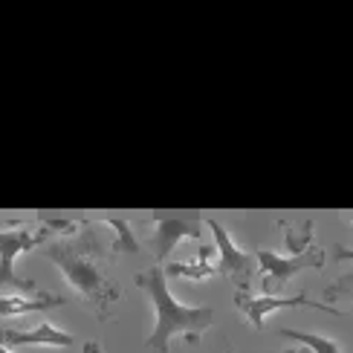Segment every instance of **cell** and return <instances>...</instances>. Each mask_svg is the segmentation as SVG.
I'll return each mask as SVG.
<instances>
[{
  "instance_id": "cell-1",
  "label": "cell",
  "mask_w": 353,
  "mask_h": 353,
  "mask_svg": "<svg viewBox=\"0 0 353 353\" xmlns=\"http://www.w3.org/2000/svg\"><path fill=\"white\" fill-rule=\"evenodd\" d=\"M47 258L55 263L67 284L93 307L99 321H108L110 307L119 301V287L108 270V252L101 249L93 232H72L61 241L47 243Z\"/></svg>"
},
{
  "instance_id": "cell-2",
  "label": "cell",
  "mask_w": 353,
  "mask_h": 353,
  "mask_svg": "<svg viewBox=\"0 0 353 353\" xmlns=\"http://www.w3.org/2000/svg\"><path fill=\"white\" fill-rule=\"evenodd\" d=\"M134 281L151 296L154 313H157L154 333L145 339V347H151L154 353H171V339H176V336H183L188 345H194L214 321L212 307H188L171 296L165 267H159V263L139 272Z\"/></svg>"
},
{
  "instance_id": "cell-3",
  "label": "cell",
  "mask_w": 353,
  "mask_h": 353,
  "mask_svg": "<svg viewBox=\"0 0 353 353\" xmlns=\"http://www.w3.org/2000/svg\"><path fill=\"white\" fill-rule=\"evenodd\" d=\"M50 238V223H9V229H0V290H23L41 292L32 278L14 275V261L18 255L35 249Z\"/></svg>"
},
{
  "instance_id": "cell-4",
  "label": "cell",
  "mask_w": 353,
  "mask_h": 353,
  "mask_svg": "<svg viewBox=\"0 0 353 353\" xmlns=\"http://www.w3.org/2000/svg\"><path fill=\"white\" fill-rule=\"evenodd\" d=\"M255 261H258V275L263 278L261 281L263 292H267V296H278L296 272L325 267V252H321L319 246H310L301 255H290V252L281 255V252H270V249H258Z\"/></svg>"
},
{
  "instance_id": "cell-5",
  "label": "cell",
  "mask_w": 353,
  "mask_h": 353,
  "mask_svg": "<svg viewBox=\"0 0 353 353\" xmlns=\"http://www.w3.org/2000/svg\"><path fill=\"white\" fill-rule=\"evenodd\" d=\"M205 226L214 234V249H217V272L229 275L234 284H238V292H249V281L258 270L255 255H246L243 249L229 238V232L223 223H217L214 217H205Z\"/></svg>"
},
{
  "instance_id": "cell-6",
  "label": "cell",
  "mask_w": 353,
  "mask_h": 353,
  "mask_svg": "<svg viewBox=\"0 0 353 353\" xmlns=\"http://www.w3.org/2000/svg\"><path fill=\"white\" fill-rule=\"evenodd\" d=\"M234 307L252 321L255 330H263V321H267L270 313L275 310H292V307H310V310H321V313H330V316H345L342 310L325 304V301H310L307 296H292V299H281V296H249V292H234Z\"/></svg>"
},
{
  "instance_id": "cell-7",
  "label": "cell",
  "mask_w": 353,
  "mask_h": 353,
  "mask_svg": "<svg viewBox=\"0 0 353 353\" xmlns=\"http://www.w3.org/2000/svg\"><path fill=\"white\" fill-rule=\"evenodd\" d=\"M200 223L197 220H183V217H157L154 232H151V246L157 263L163 267V261L171 255V249L183 241H200Z\"/></svg>"
},
{
  "instance_id": "cell-8",
  "label": "cell",
  "mask_w": 353,
  "mask_h": 353,
  "mask_svg": "<svg viewBox=\"0 0 353 353\" xmlns=\"http://www.w3.org/2000/svg\"><path fill=\"white\" fill-rule=\"evenodd\" d=\"M0 345L3 347H23V345H55V347H72L76 339L70 333L58 330L52 321H41L32 330H14L0 327Z\"/></svg>"
},
{
  "instance_id": "cell-9",
  "label": "cell",
  "mask_w": 353,
  "mask_h": 353,
  "mask_svg": "<svg viewBox=\"0 0 353 353\" xmlns=\"http://www.w3.org/2000/svg\"><path fill=\"white\" fill-rule=\"evenodd\" d=\"M64 296H52V292H35V296H0V316H29V313H41L50 307H64Z\"/></svg>"
},
{
  "instance_id": "cell-10",
  "label": "cell",
  "mask_w": 353,
  "mask_h": 353,
  "mask_svg": "<svg viewBox=\"0 0 353 353\" xmlns=\"http://www.w3.org/2000/svg\"><path fill=\"white\" fill-rule=\"evenodd\" d=\"M214 255H217L214 246H203L200 255L191 263H171V267H165V275H183V278H194V281L212 278V275H217V267L212 263Z\"/></svg>"
},
{
  "instance_id": "cell-11",
  "label": "cell",
  "mask_w": 353,
  "mask_h": 353,
  "mask_svg": "<svg viewBox=\"0 0 353 353\" xmlns=\"http://www.w3.org/2000/svg\"><path fill=\"white\" fill-rule=\"evenodd\" d=\"M105 226H110V229H116V241H113V246H110V255H137L139 252V243H137V238H134V232H130V223L125 217H108V220H101Z\"/></svg>"
},
{
  "instance_id": "cell-12",
  "label": "cell",
  "mask_w": 353,
  "mask_h": 353,
  "mask_svg": "<svg viewBox=\"0 0 353 353\" xmlns=\"http://www.w3.org/2000/svg\"><path fill=\"white\" fill-rule=\"evenodd\" d=\"M278 333L287 336V339H292V342H301L304 347H310L313 353H339L342 350L333 339H325V336H316V333H304V330H292V327H281Z\"/></svg>"
},
{
  "instance_id": "cell-13",
  "label": "cell",
  "mask_w": 353,
  "mask_h": 353,
  "mask_svg": "<svg viewBox=\"0 0 353 353\" xmlns=\"http://www.w3.org/2000/svg\"><path fill=\"white\" fill-rule=\"evenodd\" d=\"M336 296L353 301V272H350V275H342L339 281H336V284L327 290V299H336Z\"/></svg>"
},
{
  "instance_id": "cell-14",
  "label": "cell",
  "mask_w": 353,
  "mask_h": 353,
  "mask_svg": "<svg viewBox=\"0 0 353 353\" xmlns=\"http://www.w3.org/2000/svg\"><path fill=\"white\" fill-rule=\"evenodd\" d=\"M336 258L339 261H353V249L350 246H336Z\"/></svg>"
},
{
  "instance_id": "cell-15",
  "label": "cell",
  "mask_w": 353,
  "mask_h": 353,
  "mask_svg": "<svg viewBox=\"0 0 353 353\" xmlns=\"http://www.w3.org/2000/svg\"><path fill=\"white\" fill-rule=\"evenodd\" d=\"M84 353H101V345L99 342H87L84 345Z\"/></svg>"
},
{
  "instance_id": "cell-16",
  "label": "cell",
  "mask_w": 353,
  "mask_h": 353,
  "mask_svg": "<svg viewBox=\"0 0 353 353\" xmlns=\"http://www.w3.org/2000/svg\"><path fill=\"white\" fill-rule=\"evenodd\" d=\"M287 353H313L310 347H296V350H287Z\"/></svg>"
},
{
  "instance_id": "cell-17",
  "label": "cell",
  "mask_w": 353,
  "mask_h": 353,
  "mask_svg": "<svg viewBox=\"0 0 353 353\" xmlns=\"http://www.w3.org/2000/svg\"><path fill=\"white\" fill-rule=\"evenodd\" d=\"M0 353H9V350H6V347H3V345H0Z\"/></svg>"
},
{
  "instance_id": "cell-18",
  "label": "cell",
  "mask_w": 353,
  "mask_h": 353,
  "mask_svg": "<svg viewBox=\"0 0 353 353\" xmlns=\"http://www.w3.org/2000/svg\"><path fill=\"white\" fill-rule=\"evenodd\" d=\"M281 353H287V350H281Z\"/></svg>"
}]
</instances>
